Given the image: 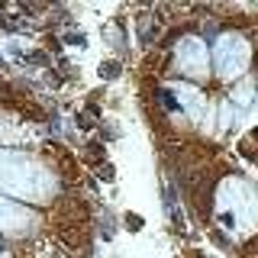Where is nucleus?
Listing matches in <instances>:
<instances>
[{"mask_svg": "<svg viewBox=\"0 0 258 258\" xmlns=\"http://www.w3.org/2000/svg\"><path fill=\"white\" fill-rule=\"evenodd\" d=\"M220 220L236 232H245L258 223V194L245 181H226L220 187Z\"/></svg>", "mask_w": 258, "mask_h": 258, "instance_id": "f257e3e1", "label": "nucleus"}, {"mask_svg": "<svg viewBox=\"0 0 258 258\" xmlns=\"http://www.w3.org/2000/svg\"><path fill=\"white\" fill-rule=\"evenodd\" d=\"M45 184L48 177L36 161L23 158V155H0V187L13 190V194H26V197H45Z\"/></svg>", "mask_w": 258, "mask_h": 258, "instance_id": "f03ea898", "label": "nucleus"}, {"mask_svg": "<svg viewBox=\"0 0 258 258\" xmlns=\"http://www.w3.org/2000/svg\"><path fill=\"white\" fill-rule=\"evenodd\" d=\"M248 64V45L242 42V36H223L216 45V68L223 78H236L245 71Z\"/></svg>", "mask_w": 258, "mask_h": 258, "instance_id": "7ed1b4c3", "label": "nucleus"}, {"mask_svg": "<svg viewBox=\"0 0 258 258\" xmlns=\"http://www.w3.org/2000/svg\"><path fill=\"white\" fill-rule=\"evenodd\" d=\"M177 68L181 75H190V78H204L207 75V45L200 39H181V48H177Z\"/></svg>", "mask_w": 258, "mask_h": 258, "instance_id": "20e7f679", "label": "nucleus"}]
</instances>
